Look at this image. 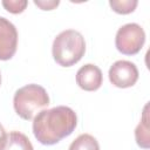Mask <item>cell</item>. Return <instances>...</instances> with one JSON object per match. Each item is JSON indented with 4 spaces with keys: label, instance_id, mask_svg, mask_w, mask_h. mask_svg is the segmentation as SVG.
<instances>
[{
    "label": "cell",
    "instance_id": "30bf717a",
    "mask_svg": "<svg viewBox=\"0 0 150 150\" xmlns=\"http://www.w3.org/2000/svg\"><path fill=\"white\" fill-rule=\"evenodd\" d=\"M68 150H100V144L94 136L81 134L70 143Z\"/></svg>",
    "mask_w": 150,
    "mask_h": 150
},
{
    "label": "cell",
    "instance_id": "52a82bcc",
    "mask_svg": "<svg viewBox=\"0 0 150 150\" xmlns=\"http://www.w3.org/2000/svg\"><path fill=\"white\" fill-rule=\"evenodd\" d=\"M103 75L101 69L93 64L87 63L82 66L76 73V83L77 86L86 91H95L102 86Z\"/></svg>",
    "mask_w": 150,
    "mask_h": 150
},
{
    "label": "cell",
    "instance_id": "3957f363",
    "mask_svg": "<svg viewBox=\"0 0 150 150\" xmlns=\"http://www.w3.org/2000/svg\"><path fill=\"white\" fill-rule=\"evenodd\" d=\"M49 96L46 89L39 84L30 83L19 88L13 97V105L15 112L26 121L34 117L41 109L48 107Z\"/></svg>",
    "mask_w": 150,
    "mask_h": 150
},
{
    "label": "cell",
    "instance_id": "4fadbf2b",
    "mask_svg": "<svg viewBox=\"0 0 150 150\" xmlns=\"http://www.w3.org/2000/svg\"><path fill=\"white\" fill-rule=\"evenodd\" d=\"M34 4L43 11H52V9H54L55 7H57L60 5V1L59 0H48V1H46V0H34Z\"/></svg>",
    "mask_w": 150,
    "mask_h": 150
},
{
    "label": "cell",
    "instance_id": "ba28073f",
    "mask_svg": "<svg viewBox=\"0 0 150 150\" xmlns=\"http://www.w3.org/2000/svg\"><path fill=\"white\" fill-rule=\"evenodd\" d=\"M148 108H149V104L146 103L144 109H143L142 118H141L138 125L135 129L136 143H137L138 146H141L143 149H149V146H150V128H149Z\"/></svg>",
    "mask_w": 150,
    "mask_h": 150
},
{
    "label": "cell",
    "instance_id": "277c9868",
    "mask_svg": "<svg viewBox=\"0 0 150 150\" xmlns=\"http://www.w3.org/2000/svg\"><path fill=\"white\" fill-rule=\"evenodd\" d=\"M145 42L144 29L135 22L125 23L118 28L115 36L117 50L124 55H135L141 52Z\"/></svg>",
    "mask_w": 150,
    "mask_h": 150
},
{
    "label": "cell",
    "instance_id": "8fae6325",
    "mask_svg": "<svg viewBox=\"0 0 150 150\" xmlns=\"http://www.w3.org/2000/svg\"><path fill=\"white\" fill-rule=\"evenodd\" d=\"M137 0H110L109 6L112 8L114 12L118 14H129L135 11L137 7Z\"/></svg>",
    "mask_w": 150,
    "mask_h": 150
},
{
    "label": "cell",
    "instance_id": "9a60e30c",
    "mask_svg": "<svg viewBox=\"0 0 150 150\" xmlns=\"http://www.w3.org/2000/svg\"><path fill=\"white\" fill-rule=\"evenodd\" d=\"M0 84H1V74H0Z\"/></svg>",
    "mask_w": 150,
    "mask_h": 150
},
{
    "label": "cell",
    "instance_id": "7a4b0ae2",
    "mask_svg": "<svg viewBox=\"0 0 150 150\" xmlns=\"http://www.w3.org/2000/svg\"><path fill=\"white\" fill-rule=\"evenodd\" d=\"M86 53V41L82 34L75 29H66L56 35L52 46V54L56 63L62 67H71L77 63Z\"/></svg>",
    "mask_w": 150,
    "mask_h": 150
},
{
    "label": "cell",
    "instance_id": "9c48e42d",
    "mask_svg": "<svg viewBox=\"0 0 150 150\" xmlns=\"http://www.w3.org/2000/svg\"><path fill=\"white\" fill-rule=\"evenodd\" d=\"M4 150H34L29 138L20 131H11Z\"/></svg>",
    "mask_w": 150,
    "mask_h": 150
},
{
    "label": "cell",
    "instance_id": "5b68a950",
    "mask_svg": "<svg viewBox=\"0 0 150 150\" xmlns=\"http://www.w3.org/2000/svg\"><path fill=\"white\" fill-rule=\"evenodd\" d=\"M109 80L117 88L132 87L138 80V69L135 63L127 60H118L109 68Z\"/></svg>",
    "mask_w": 150,
    "mask_h": 150
},
{
    "label": "cell",
    "instance_id": "5bb4252c",
    "mask_svg": "<svg viewBox=\"0 0 150 150\" xmlns=\"http://www.w3.org/2000/svg\"><path fill=\"white\" fill-rule=\"evenodd\" d=\"M6 142H7V132L2 127V124L0 123V150H4Z\"/></svg>",
    "mask_w": 150,
    "mask_h": 150
},
{
    "label": "cell",
    "instance_id": "6da1fadb",
    "mask_svg": "<svg viewBox=\"0 0 150 150\" xmlns=\"http://www.w3.org/2000/svg\"><path fill=\"white\" fill-rule=\"evenodd\" d=\"M77 125L75 111L66 105L43 109L33 120V134L43 145H54L68 137Z\"/></svg>",
    "mask_w": 150,
    "mask_h": 150
},
{
    "label": "cell",
    "instance_id": "8992f818",
    "mask_svg": "<svg viewBox=\"0 0 150 150\" xmlns=\"http://www.w3.org/2000/svg\"><path fill=\"white\" fill-rule=\"evenodd\" d=\"M18 47V30L15 26L4 16H0V60L12 59Z\"/></svg>",
    "mask_w": 150,
    "mask_h": 150
},
{
    "label": "cell",
    "instance_id": "7c38bea8",
    "mask_svg": "<svg viewBox=\"0 0 150 150\" xmlns=\"http://www.w3.org/2000/svg\"><path fill=\"white\" fill-rule=\"evenodd\" d=\"M1 4L5 7V9H7L12 14L22 13L28 5L27 0H2Z\"/></svg>",
    "mask_w": 150,
    "mask_h": 150
}]
</instances>
